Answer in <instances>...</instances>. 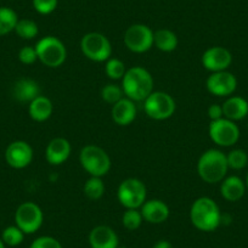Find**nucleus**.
<instances>
[{
  "label": "nucleus",
  "instance_id": "1",
  "mask_svg": "<svg viewBox=\"0 0 248 248\" xmlns=\"http://www.w3.org/2000/svg\"><path fill=\"white\" fill-rule=\"evenodd\" d=\"M122 89L128 99L133 101H144L154 92V78L147 70L133 67L127 70L122 78Z\"/></svg>",
  "mask_w": 248,
  "mask_h": 248
},
{
  "label": "nucleus",
  "instance_id": "2",
  "mask_svg": "<svg viewBox=\"0 0 248 248\" xmlns=\"http://www.w3.org/2000/svg\"><path fill=\"white\" fill-rule=\"evenodd\" d=\"M190 219L201 231H214L221 224V213L216 201L209 197H200L192 203Z\"/></svg>",
  "mask_w": 248,
  "mask_h": 248
},
{
  "label": "nucleus",
  "instance_id": "3",
  "mask_svg": "<svg viewBox=\"0 0 248 248\" xmlns=\"http://www.w3.org/2000/svg\"><path fill=\"white\" fill-rule=\"evenodd\" d=\"M228 169L226 155L219 150H208L197 162V173L200 178L208 184H216L224 180Z\"/></svg>",
  "mask_w": 248,
  "mask_h": 248
},
{
  "label": "nucleus",
  "instance_id": "4",
  "mask_svg": "<svg viewBox=\"0 0 248 248\" xmlns=\"http://www.w3.org/2000/svg\"><path fill=\"white\" fill-rule=\"evenodd\" d=\"M79 162L92 176L101 178L111 169V159L107 152L95 145H87L80 150Z\"/></svg>",
  "mask_w": 248,
  "mask_h": 248
},
{
  "label": "nucleus",
  "instance_id": "5",
  "mask_svg": "<svg viewBox=\"0 0 248 248\" xmlns=\"http://www.w3.org/2000/svg\"><path fill=\"white\" fill-rule=\"evenodd\" d=\"M35 50L38 60L43 65L51 68L60 67L67 57V50L63 43L51 35L40 39L35 45Z\"/></svg>",
  "mask_w": 248,
  "mask_h": 248
},
{
  "label": "nucleus",
  "instance_id": "6",
  "mask_svg": "<svg viewBox=\"0 0 248 248\" xmlns=\"http://www.w3.org/2000/svg\"><path fill=\"white\" fill-rule=\"evenodd\" d=\"M117 197L119 203L127 209L141 208L146 201V186L137 178L125 179L118 186Z\"/></svg>",
  "mask_w": 248,
  "mask_h": 248
},
{
  "label": "nucleus",
  "instance_id": "7",
  "mask_svg": "<svg viewBox=\"0 0 248 248\" xmlns=\"http://www.w3.org/2000/svg\"><path fill=\"white\" fill-rule=\"evenodd\" d=\"M80 50L87 59L95 62H104L111 59L112 46L104 34L90 32L80 40Z\"/></svg>",
  "mask_w": 248,
  "mask_h": 248
},
{
  "label": "nucleus",
  "instance_id": "8",
  "mask_svg": "<svg viewBox=\"0 0 248 248\" xmlns=\"http://www.w3.org/2000/svg\"><path fill=\"white\" fill-rule=\"evenodd\" d=\"M144 108L147 116L156 121L170 118L175 112V101L163 92H152L144 100Z\"/></svg>",
  "mask_w": 248,
  "mask_h": 248
},
{
  "label": "nucleus",
  "instance_id": "9",
  "mask_svg": "<svg viewBox=\"0 0 248 248\" xmlns=\"http://www.w3.org/2000/svg\"><path fill=\"white\" fill-rule=\"evenodd\" d=\"M124 44L133 52H146L154 45V32L141 23L130 26L124 33Z\"/></svg>",
  "mask_w": 248,
  "mask_h": 248
},
{
  "label": "nucleus",
  "instance_id": "10",
  "mask_svg": "<svg viewBox=\"0 0 248 248\" xmlns=\"http://www.w3.org/2000/svg\"><path fill=\"white\" fill-rule=\"evenodd\" d=\"M43 212L38 204L33 202H25L16 209V226L25 233H34L43 224Z\"/></svg>",
  "mask_w": 248,
  "mask_h": 248
},
{
  "label": "nucleus",
  "instance_id": "11",
  "mask_svg": "<svg viewBox=\"0 0 248 248\" xmlns=\"http://www.w3.org/2000/svg\"><path fill=\"white\" fill-rule=\"evenodd\" d=\"M209 137L219 146H232L238 141L240 129L232 121L220 118L218 121H212L209 124Z\"/></svg>",
  "mask_w": 248,
  "mask_h": 248
},
{
  "label": "nucleus",
  "instance_id": "12",
  "mask_svg": "<svg viewBox=\"0 0 248 248\" xmlns=\"http://www.w3.org/2000/svg\"><path fill=\"white\" fill-rule=\"evenodd\" d=\"M206 87L207 90L216 96H229L237 88V80L232 73L221 71L209 76L206 82Z\"/></svg>",
  "mask_w": 248,
  "mask_h": 248
},
{
  "label": "nucleus",
  "instance_id": "13",
  "mask_svg": "<svg viewBox=\"0 0 248 248\" xmlns=\"http://www.w3.org/2000/svg\"><path fill=\"white\" fill-rule=\"evenodd\" d=\"M5 159L10 167L22 169L30 166L33 159V150L28 142L17 140L11 142L5 151Z\"/></svg>",
  "mask_w": 248,
  "mask_h": 248
},
{
  "label": "nucleus",
  "instance_id": "14",
  "mask_svg": "<svg viewBox=\"0 0 248 248\" xmlns=\"http://www.w3.org/2000/svg\"><path fill=\"white\" fill-rule=\"evenodd\" d=\"M232 62V55L228 49L223 46H212L202 55V65L211 72H221Z\"/></svg>",
  "mask_w": 248,
  "mask_h": 248
},
{
  "label": "nucleus",
  "instance_id": "15",
  "mask_svg": "<svg viewBox=\"0 0 248 248\" xmlns=\"http://www.w3.org/2000/svg\"><path fill=\"white\" fill-rule=\"evenodd\" d=\"M89 243L92 248H117L118 236L109 226L99 225L90 231Z\"/></svg>",
  "mask_w": 248,
  "mask_h": 248
},
{
  "label": "nucleus",
  "instance_id": "16",
  "mask_svg": "<svg viewBox=\"0 0 248 248\" xmlns=\"http://www.w3.org/2000/svg\"><path fill=\"white\" fill-rule=\"evenodd\" d=\"M71 155V144L63 138H55L47 144L45 158L52 166H59L67 161Z\"/></svg>",
  "mask_w": 248,
  "mask_h": 248
},
{
  "label": "nucleus",
  "instance_id": "17",
  "mask_svg": "<svg viewBox=\"0 0 248 248\" xmlns=\"http://www.w3.org/2000/svg\"><path fill=\"white\" fill-rule=\"evenodd\" d=\"M141 214L144 220L151 224H161L168 219L169 208L161 200H150L145 201L141 206Z\"/></svg>",
  "mask_w": 248,
  "mask_h": 248
},
{
  "label": "nucleus",
  "instance_id": "18",
  "mask_svg": "<svg viewBox=\"0 0 248 248\" xmlns=\"http://www.w3.org/2000/svg\"><path fill=\"white\" fill-rule=\"evenodd\" d=\"M112 119L118 125H129L137 117V106L134 101L128 97H123L112 107Z\"/></svg>",
  "mask_w": 248,
  "mask_h": 248
},
{
  "label": "nucleus",
  "instance_id": "19",
  "mask_svg": "<svg viewBox=\"0 0 248 248\" xmlns=\"http://www.w3.org/2000/svg\"><path fill=\"white\" fill-rule=\"evenodd\" d=\"M40 95V87L30 78L18 79L13 87V96L20 102H31Z\"/></svg>",
  "mask_w": 248,
  "mask_h": 248
},
{
  "label": "nucleus",
  "instance_id": "20",
  "mask_svg": "<svg viewBox=\"0 0 248 248\" xmlns=\"http://www.w3.org/2000/svg\"><path fill=\"white\" fill-rule=\"evenodd\" d=\"M224 118L230 121H240L248 114V102L241 96H231L221 105Z\"/></svg>",
  "mask_w": 248,
  "mask_h": 248
},
{
  "label": "nucleus",
  "instance_id": "21",
  "mask_svg": "<svg viewBox=\"0 0 248 248\" xmlns=\"http://www.w3.org/2000/svg\"><path fill=\"white\" fill-rule=\"evenodd\" d=\"M246 185L242 181V179L238 176L231 175L229 178L224 179L220 186L221 196L230 202H236L241 200L245 195Z\"/></svg>",
  "mask_w": 248,
  "mask_h": 248
},
{
  "label": "nucleus",
  "instance_id": "22",
  "mask_svg": "<svg viewBox=\"0 0 248 248\" xmlns=\"http://www.w3.org/2000/svg\"><path fill=\"white\" fill-rule=\"evenodd\" d=\"M28 111H30L31 118L34 119L35 122H44L51 116L52 102L46 96L39 95L33 101L30 102Z\"/></svg>",
  "mask_w": 248,
  "mask_h": 248
},
{
  "label": "nucleus",
  "instance_id": "23",
  "mask_svg": "<svg viewBox=\"0 0 248 248\" xmlns=\"http://www.w3.org/2000/svg\"><path fill=\"white\" fill-rule=\"evenodd\" d=\"M154 44L158 50L170 52L178 46V37L169 30H158L154 33Z\"/></svg>",
  "mask_w": 248,
  "mask_h": 248
},
{
  "label": "nucleus",
  "instance_id": "24",
  "mask_svg": "<svg viewBox=\"0 0 248 248\" xmlns=\"http://www.w3.org/2000/svg\"><path fill=\"white\" fill-rule=\"evenodd\" d=\"M17 21V14L13 9L0 8V35H5L15 31Z\"/></svg>",
  "mask_w": 248,
  "mask_h": 248
},
{
  "label": "nucleus",
  "instance_id": "25",
  "mask_svg": "<svg viewBox=\"0 0 248 248\" xmlns=\"http://www.w3.org/2000/svg\"><path fill=\"white\" fill-rule=\"evenodd\" d=\"M84 195L89 200H99L101 199L102 195L105 192V185L102 183L101 178L99 176H92L90 179H88L87 183L84 184Z\"/></svg>",
  "mask_w": 248,
  "mask_h": 248
},
{
  "label": "nucleus",
  "instance_id": "26",
  "mask_svg": "<svg viewBox=\"0 0 248 248\" xmlns=\"http://www.w3.org/2000/svg\"><path fill=\"white\" fill-rule=\"evenodd\" d=\"M15 32L22 39H33V38H35L38 35L39 30H38V25L34 21L23 18V20L17 21Z\"/></svg>",
  "mask_w": 248,
  "mask_h": 248
},
{
  "label": "nucleus",
  "instance_id": "27",
  "mask_svg": "<svg viewBox=\"0 0 248 248\" xmlns=\"http://www.w3.org/2000/svg\"><path fill=\"white\" fill-rule=\"evenodd\" d=\"M23 238H25V232L18 226H8L6 229H4L3 233H1L3 242L10 247L21 245Z\"/></svg>",
  "mask_w": 248,
  "mask_h": 248
},
{
  "label": "nucleus",
  "instance_id": "28",
  "mask_svg": "<svg viewBox=\"0 0 248 248\" xmlns=\"http://www.w3.org/2000/svg\"><path fill=\"white\" fill-rule=\"evenodd\" d=\"M105 70H106V75L108 76L111 79H122V78L124 77V75H125V72H127L124 62L118 59L107 60Z\"/></svg>",
  "mask_w": 248,
  "mask_h": 248
},
{
  "label": "nucleus",
  "instance_id": "29",
  "mask_svg": "<svg viewBox=\"0 0 248 248\" xmlns=\"http://www.w3.org/2000/svg\"><path fill=\"white\" fill-rule=\"evenodd\" d=\"M226 159H228L229 168L235 169V170L243 169L248 163L247 154L241 149H236L229 152V155L226 156Z\"/></svg>",
  "mask_w": 248,
  "mask_h": 248
},
{
  "label": "nucleus",
  "instance_id": "30",
  "mask_svg": "<svg viewBox=\"0 0 248 248\" xmlns=\"http://www.w3.org/2000/svg\"><path fill=\"white\" fill-rule=\"evenodd\" d=\"M142 214L138 209H127L124 212L123 218H122V223H123L124 228L128 230H137L140 228L142 223Z\"/></svg>",
  "mask_w": 248,
  "mask_h": 248
},
{
  "label": "nucleus",
  "instance_id": "31",
  "mask_svg": "<svg viewBox=\"0 0 248 248\" xmlns=\"http://www.w3.org/2000/svg\"><path fill=\"white\" fill-rule=\"evenodd\" d=\"M124 92L121 87L116 84H107L102 88L101 90V97L104 101H106L107 104L114 105L116 102H118L119 100L123 99Z\"/></svg>",
  "mask_w": 248,
  "mask_h": 248
},
{
  "label": "nucleus",
  "instance_id": "32",
  "mask_svg": "<svg viewBox=\"0 0 248 248\" xmlns=\"http://www.w3.org/2000/svg\"><path fill=\"white\" fill-rule=\"evenodd\" d=\"M59 0H33V8L40 15H49L57 8Z\"/></svg>",
  "mask_w": 248,
  "mask_h": 248
},
{
  "label": "nucleus",
  "instance_id": "33",
  "mask_svg": "<svg viewBox=\"0 0 248 248\" xmlns=\"http://www.w3.org/2000/svg\"><path fill=\"white\" fill-rule=\"evenodd\" d=\"M30 248H62L61 243L51 236H42L35 238Z\"/></svg>",
  "mask_w": 248,
  "mask_h": 248
},
{
  "label": "nucleus",
  "instance_id": "34",
  "mask_svg": "<svg viewBox=\"0 0 248 248\" xmlns=\"http://www.w3.org/2000/svg\"><path fill=\"white\" fill-rule=\"evenodd\" d=\"M18 60L25 65H32L38 60L37 50L32 46H25L18 52Z\"/></svg>",
  "mask_w": 248,
  "mask_h": 248
},
{
  "label": "nucleus",
  "instance_id": "35",
  "mask_svg": "<svg viewBox=\"0 0 248 248\" xmlns=\"http://www.w3.org/2000/svg\"><path fill=\"white\" fill-rule=\"evenodd\" d=\"M208 117L211 118V121H218V119L223 118L224 113H223V107L220 105H211L208 107Z\"/></svg>",
  "mask_w": 248,
  "mask_h": 248
},
{
  "label": "nucleus",
  "instance_id": "36",
  "mask_svg": "<svg viewBox=\"0 0 248 248\" xmlns=\"http://www.w3.org/2000/svg\"><path fill=\"white\" fill-rule=\"evenodd\" d=\"M154 248H174V247H173V245L169 242V241L161 240V241H158V242L155 243Z\"/></svg>",
  "mask_w": 248,
  "mask_h": 248
},
{
  "label": "nucleus",
  "instance_id": "37",
  "mask_svg": "<svg viewBox=\"0 0 248 248\" xmlns=\"http://www.w3.org/2000/svg\"><path fill=\"white\" fill-rule=\"evenodd\" d=\"M0 248H5V243L3 242V240L0 238Z\"/></svg>",
  "mask_w": 248,
  "mask_h": 248
},
{
  "label": "nucleus",
  "instance_id": "38",
  "mask_svg": "<svg viewBox=\"0 0 248 248\" xmlns=\"http://www.w3.org/2000/svg\"><path fill=\"white\" fill-rule=\"evenodd\" d=\"M246 184H247V189H248V174H247V183Z\"/></svg>",
  "mask_w": 248,
  "mask_h": 248
},
{
  "label": "nucleus",
  "instance_id": "39",
  "mask_svg": "<svg viewBox=\"0 0 248 248\" xmlns=\"http://www.w3.org/2000/svg\"><path fill=\"white\" fill-rule=\"evenodd\" d=\"M117 248H125V247H119V246H118V247H117Z\"/></svg>",
  "mask_w": 248,
  "mask_h": 248
}]
</instances>
